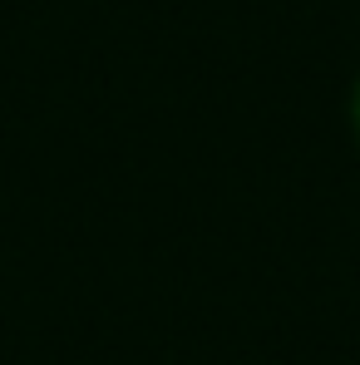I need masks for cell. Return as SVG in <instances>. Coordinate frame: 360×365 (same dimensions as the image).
<instances>
[{"label":"cell","mask_w":360,"mask_h":365,"mask_svg":"<svg viewBox=\"0 0 360 365\" xmlns=\"http://www.w3.org/2000/svg\"><path fill=\"white\" fill-rule=\"evenodd\" d=\"M346 119H351V133H356V143H360V79L351 84V104H346Z\"/></svg>","instance_id":"obj_1"}]
</instances>
